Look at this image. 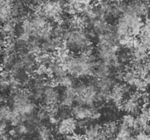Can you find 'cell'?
Segmentation results:
<instances>
[{"label": "cell", "instance_id": "1", "mask_svg": "<svg viewBox=\"0 0 150 140\" xmlns=\"http://www.w3.org/2000/svg\"><path fill=\"white\" fill-rule=\"evenodd\" d=\"M8 100L13 110L26 118L36 112L37 107L28 88L19 87L12 90Z\"/></svg>", "mask_w": 150, "mask_h": 140}, {"label": "cell", "instance_id": "2", "mask_svg": "<svg viewBox=\"0 0 150 140\" xmlns=\"http://www.w3.org/2000/svg\"><path fill=\"white\" fill-rule=\"evenodd\" d=\"M64 6L60 0H46L40 2L39 16L52 20L57 24H63L62 15Z\"/></svg>", "mask_w": 150, "mask_h": 140}, {"label": "cell", "instance_id": "3", "mask_svg": "<svg viewBox=\"0 0 150 140\" xmlns=\"http://www.w3.org/2000/svg\"><path fill=\"white\" fill-rule=\"evenodd\" d=\"M90 35L83 30H71L67 32L64 39L67 46L79 53L91 49Z\"/></svg>", "mask_w": 150, "mask_h": 140}, {"label": "cell", "instance_id": "4", "mask_svg": "<svg viewBox=\"0 0 150 140\" xmlns=\"http://www.w3.org/2000/svg\"><path fill=\"white\" fill-rule=\"evenodd\" d=\"M144 104L141 98V91H134L122 103L120 108L127 113L137 116L142 109Z\"/></svg>", "mask_w": 150, "mask_h": 140}, {"label": "cell", "instance_id": "5", "mask_svg": "<svg viewBox=\"0 0 150 140\" xmlns=\"http://www.w3.org/2000/svg\"><path fill=\"white\" fill-rule=\"evenodd\" d=\"M91 0H66L65 8L71 15L85 13L90 8Z\"/></svg>", "mask_w": 150, "mask_h": 140}, {"label": "cell", "instance_id": "6", "mask_svg": "<svg viewBox=\"0 0 150 140\" xmlns=\"http://www.w3.org/2000/svg\"><path fill=\"white\" fill-rule=\"evenodd\" d=\"M77 125V121L71 116L62 118L56 125V131L58 134L63 136L70 135L75 132Z\"/></svg>", "mask_w": 150, "mask_h": 140}, {"label": "cell", "instance_id": "7", "mask_svg": "<svg viewBox=\"0 0 150 140\" xmlns=\"http://www.w3.org/2000/svg\"><path fill=\"white\" fill-rule=\"evenodd\" d=\"M60 99V94L55 87L47 86L45 88L42 98L43 105L46 106L58 105Z\"/></svg>", "mask_w": 150, "mask_h": 140}, {"label": "cell", "instance_id": "8", "mask_svg": "<svg viewBox=\"0 0 150 140\" xmlns=\"http://www.w3.org/2000/svg\"><path fill=\"white\" fill-rule=\"evenodd\" d=\"M120 124L114 119H110L101 125L103 139H114L119 129Z\"/></svg>", "mask_w": 150, "mask_h": 140}, {"label": "cell", "instance_id": "9", "mask_svg": "<svg viewBox=\"0 0 150 140\" xmlns=\"http://www.w3.org/2000/svg\"><path fill=\"white\" fill-rule=\"evenodd\" d=\"M67 24L73 30H83L87 26L88 21L84 16L74 15L68 19Z\"/></svg>", "mask_w": 150, "mask_h": 140}, {"label": "cell", "instance_id": "10", "mask_svg": "<svg viewBox=\"0 0 150 140\" xmlns=\"http://www.w3.org/2000/svg\"><path fill=\"white\" fill-rule=\"evenodd\" d=\"M83 137L86 139H103L101 125L94 124H90L84 129Z\"/></svg>", "mask_w": 150, "mask_h": 140}, {"label": "cell", "instance_id": "11", "mask_svg": "<svg viewBox=\"0 0 150 140\" xmlns=\"http://www.w3.org/2000/svg\"><path fill=\"white\" fill-rule=\"evenodd\" d=\"M16 23L12 19L5 23L1 26V35L4 38H12L15 33Z\"/></svg>", "mask_w": 150, "mask_h": 140}, {"label": "cell", "instance_id": "12", "mask_svg": "<svg viewBox=\"0 0 150 140\" xmlns=\"http://www.w3.org/2000/svg\"><path fill=\"white\" fill-rule=\"evenodd\" d=\"M12 18V4L4 2L0 6V22L5 23Z\"/></svg>", "mask_w": 150, "mask_h": 140}, {"label": "cell", "instance_id": "13", "mask_svg": "<svg viewBox=\"0 0 150 140\" xmlns=\"http://www.w3.org/2000/svg\"><path fill=\"white\" fill-rule=\"evenodd\" d=\"M36 131L37 136L40 139H50L52 138L53 131L49 125L41 124Z\"/></svg>", "mask_w": 150, "mask_h": 140}, {"label": "cell", "instance_id": "14", "mask_svg": "<svg viewBox=\"0 0 150 140\" xmlns=\"http://www.w3.org/2000/svg\"><path fill=\"white\" fill-rule=\"evenodd\" d=\"M133 132L131 129L128 128V127L120 124L119 129L117 135H115V139H134L132 135Z\"/></svg>", "mask_w": 150, "mask_h": 140}, {"label": "cell", "instance_id": "15", "mask_svg": "<svg viewBox=\"0 0 150 140\" xmlns=\"http://www.w3.org/2000/svg\"><path fill=\"white\" fill-rule=\"evenodd\" d=\"M14 128L16 133V136H25L31 131L29 127L23 122L14 127Z\"/></svg>", "mask_w": 150, "mask_h": 140}, {"label": "cell", "instance_id": "16", "mask_svg": "<svg viewBox=\"0 0 150 140\" xmlns=\"http://www.w3.org/2000/svg\"><path fill=\"white\" fill-rule=\"evenodd\" d=\"M1 60V64L4 66H9L14 63L15 57L12 53H4Z\"/></svg>", "mask_w": 150, "mask_h": 140}, {"label": "cell", "instance_id": "17", "mask_svg": "<svg viewBox=\"0 0 150 140\" xmlns=\"http://www.w3.org/2000/svg\"><path fill=\"white\" fill-rule=\"evenodd\" d=\"M7 131V122L5 121H0V139H8L10 138Z\"/></svg>", "mask_w": 150, "mask_h": 140}, {"label": "cell", "instance_id": "18", "mask_svg": "<svg viewBox=\"0 0 150 140\" xmlns=\"http://www.w3.org/2000/svg\"><path fill=\"white\" fill-rule=\"evenodd\" d=\"M134 139H149V133L146 132L145 131L141 130L137 132V134L135 135V137Z\"/></svg>", "mask_w": 150, "mask_h": 140}, {"label": "cell", "instance_id": "19", "mask_svg": "<svg viewBox=\"0 0 150 140\" xmlns=\"http://www.w3.org/2000/svg\"><path fill=\"white\" fill-rule=\"evenodd\" d=\"M8 101V97L5 94L4 92L0 91V104H6Z\"/></svg>", "mask_w": 150, "mask_h": 140}, {"label": "cell", "instance_id": "20", "mask_svg": "<svg viewBox=\"0 0 150 140\" xmlns=\"http://www.w3.org/2000/svg\"><path fill=\"white\" fill-rule=\"evenodd\" d=\"M16 1V0H4V2L9 3V4H13Z\"/></svg>", "mask_w": 150, "mask_h": 140}, {"label": "cell", "instance_id": "21", "mask_svg": "<svg viewBox=\"0 0 150 140\" xmlns=\"http://www.w3.org/2000/svg\"><path fill=\"white\" fill-rule=\"evenodd\" d=\"M4 2V0H0V6Z\"/></svg>", "mask_w": 150, "mask_h": 140}, {"label": "cell", "instance_id": "22", "mask_svg": "<svg viewBox=\"0 0 150 140\" xmlns=\"http://www.w3.org/2000/svg\"><path fill=\"white\" fill-rule=\"evenodd\" d=\"M1 26H2V25L1 24V22H0V33H1Z\"/></svg>", "mask_w": 150, "mask_h": 140}, {"label": "cell", "instance_id": "23", "mask_svg": "<svg viewBox=\"0 0 150 140\" xmlns=\"http://www.w3.org/2000/svg\"><path fill=\"white\" fill-rule=\"evenodd\" d=\"M1 64V57H0V66Z\"/></svg>", "mask_w": 150, "mask_h": 140}, {"label": "cell", "instance_id": "24", "mask_svg": "<svg viewBox=\"0 0 150 140\" xmlns=\"http://www.w3.org/2000/svg\"><path fill=\"white\" fill-rule=\"evenodd\" d=\"M25 1H28V0H25Z\"/></svg>", "mask_w": 150, "mask_h": 140}, {"label": "cell", "instance_id": "25", "mask_svg": "<svg viewBox=\"0 0 150 140\" xmlns=\"http://www.w3.org/2000/svg\"><path fill=\"white\" fill-rule=\"evenodd\" d=\"M147 1H148V0H147Z\"/></svg>", "mask_w": 150, "mask_h": 140}]
</instances>
